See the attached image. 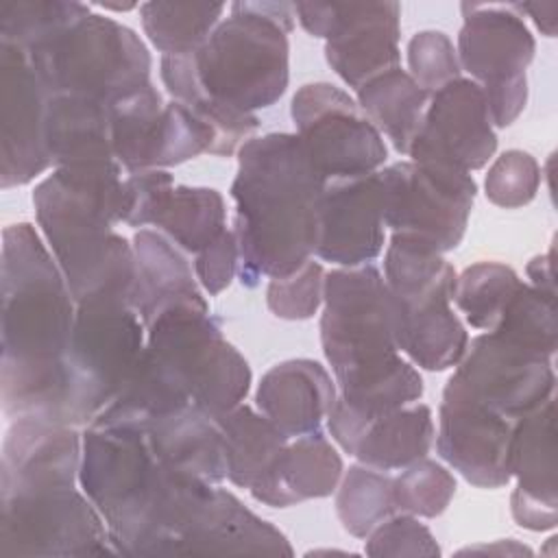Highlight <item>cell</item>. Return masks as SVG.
Returning <instances> with one entry per match:
<instances>
[{
    "label": "cell",
    "mask_w": 558,
    "mask_h": 558,
    "mask_svg": "<svg viewBox=\"0 0 558 558\" xmlns=\"http://www.w3.org/2000/svg\"><path fill=\"white\" fill-rule=\"evenodd\" d=\"M133 253L135 283L131 305L144 325L170 305L203 299L183 251L161 231L140 229L133 235Z\"/></svg>",
    "instance_id": "27"
},
{
    "label": "cell",
    "mask_w": 558,
    "mask_h": 558,
    "mask_svg": "<svg viewBox=\"0 0 558 558\" xmlns=\"http://www.w3.org/2000/svg\"><path fill=\"white\" fill-rule=\"evenodd\" d=\"M238 242L231 229H225L211 244L196 253L194 272L198 283L211 296L220 294L238 275Z\"/></svg>",
    "instance_id": "45"
},
{
    "label": "cell",
    "mask_w": 558,
    "mask_h": 558,
    "mask_svg": "<svg viewBox=\"0 0 558 558\" xmlns=\"http://www.w3.org/2000/svg\"><path fill=\"white\" fill-rule=\"evenodd\" d=\"M338 399V386L323 364L307 357L268 368L257 386V410L288 438L318 432Z\"/></svg>",
    "instance_id": "23"
},
{
    "label": "cell",
    "mask_w": 558,
    "mask_h": 558,
    "mask_svg": "<svg viewBox=\"0 0 558 558\" xmlns=\"http://www.w3.org/2000/svg\"><path fill=\"white\" fill-rule=\"evenodd\" d=\"M342 477V458L318 429L290 438L275 466L253 488V499L288 508L305 499L329 497Z\"/></svg>",
    "instance_id": "25"
},
{
    "label": "cell",
    "mask_w": 558,
    "mask_h": 558,
    "mask_svg": "<svg viewBox=\"0 0 558 558\" xmlns=\"http://www.w3.org/2000/svg\"><path fill=\"white\" fill-rule=\"evenodd\" d=\"M146 344V327L126 299L76 303L65 355V425H89L126 386Z\"/></svg>",
    "instance_id": "9"
},
{
    "label": "cell",
    "mask_w": 558,
    "mask_h": 558,
    "mask_svg": "<svg viewBox=\"0 0 558 558\" xmlns=\"http://www.w3.org/2000/svg\"><path fill=\"white\" fill-rule=\"evenodd\" d=\"M336 512L351 536L366 538L384 519L397 512L392 475L366 464L349 466L338 488Z\"/></svg>",
    "instance_id": "36"
},
{
    "label": "cell",
    "mask_w": 558,
    "mask_h": 558,
    "mask_svg": "<svg viewBox=\"0 0 558 558\" xmlns=\"http://www.w3.org/2000/svg\"><path fill=\"white\" fill-rule=\"evenodd\" d=\"M78 484L102 514L116 556H170L216 486L163 464L142 421L109 410L85 425Z\"/></svg>",
    "instance_id": "2"
},
{
    "label": "cell",
    "mask_w": 558,
    "mask_h": 558,
    "mask_svg": "<svg viewBox=\"0 0 558 558\" xmlns=\"http://www.w3.org/2000/svg\"><path fill=\"white\" fill-rule=\"evenodd\" d=\"M124 225H153L196 255L227 229V209L218 190L177 185L172 174L153 168L124 179Z\"/></svg>",
    "instance_id": "17"
},
{
    "label": "cell",
    "mask_w": 558,
    "mask_h": 558,
    "mask_svg": "<svg viewBox=\"0 0 558 558\" xmlns=\"http://www.w3.org/2000/svg\"><path fill=\"white\" fill-rule=\"evenodd\" d=\"M76 301L28 222L2 231V410L65 425V355Z\"/></svg>",
    "instance_id": "1"
},
{
    "label": "cell",
    "mask_w": 558,
    "mask_h": 558,
    "mask_svg": "<svg viewBox=\"0 0 558 558\" xmlns=\"http://www.w3.org/2000/svg\"><path fill=\"white\" fill-rule=\"evenodd\" d=\"M510 473L517 477V488L510 497L514 521L532 532L554 530L558 523L556 397L517 418Z\"/></svg>",
    "instance_id": "21"
},
{
    "label": "cell",
    "mask_w": 558,
    "mask_h": 558,
    "mask_svg": "<svg viewBox=\"0 0 558 558\" xmlns=\"http://www.w3.org/2000/svg\"><path fill=\"white\" fill-rule=\"evenodd\" d=\"M296 137L325 181L377 172L388 148L360 105L331 83L303 85L290 107Z\"/></svg>",
    "instance_id": "12"
},
{
    "label": "cell",
    "mask_w": 558,
    "mask_h": 558,
    "mask_svg": "<svg viewBox=\"0 0 558 558\" xmlns=\"http://www.w3.org/2000/svg\"><path fill=\"white\" fill-rule=\"evenodd\" d=\"M48 94L28 54L0 41V185H26L52 161L46 148Z\"/></svg>",
    "instance_id": "18"
},
{
    "label": "cell",
    "mask_w": 558,
    "mask_h": 558,
    "mask_svg": "<svg viewBox=\"0 0 558 558\" xmlns=\"http://www.w3.org/2000/svg\"><path fill=\"white\" fill-rule=\"evenodd\" d=\"M458 61L482 87L493 126H510L527 102L534 37L514 4H462Z\"/></svg>",
    "instance_id": "11"
},
{
    "label": "cell",
    "mask_w": 558,
    "mask_h": 558,
    "mask_svg": "<svg viewBox=\"0 0 558 558\" xmlns=\"http://www.w3.org/2000/svg\"><path fill=\"white\" fill-rule=\"evenodd\" d=\"M410 76L427 94L460 78V61L451 39L440 31H421L408 44Z\"/></svg>",
    "instance_id": "43"
},
{
    "label": "cell",
    "mask_w": 558,
    "mask_h": 558,
    "mask_svg": "<svg viewBox=\"0 0 558 558\" xmlns=\"http://www.w3.org/2000/svg\"><path fill=\"white\" fill-rule=\"evenodd\" d=\"M541 185V168L536 159L525 150L501 153L484 179L486 198L506 209H517L527 205Z\"/></svg>",
    "instance_id": "41"
},
{
    "label": "cell",
    "mask_w": 558,
    "mask_h": 558,
    "mask_svg": "<svg viewBox=\"0 0 558 558\" xmlns=\"http://www.w3.org/2000/svg\"><path fill=\"white\" fill-rule=\"evenodd\" d=\"M451 375L473 397L517 421L556 397L554 357L523 349L493 331L469 340Z\"/></svg>",
    "instance_id": "16"
},
{
    "label": "cell",
    "mask_w": 558,
    "mask_h": 558,
    "mask_svg": "<svg viewBox=\"0 0 558 558\" xmlns=\"http://www.w3.org/2000/svg\"><path fill=\"white\" fill-rule=\"evenodd\" d=\"M451 301L453 288H440L414 303H397L399 351L425 371H447L456 366L469 344V333L453 314Z\"/></svg>",
    "instance_id": "26"
},
{
    "label": "cell",
    "mask_w": 558,
    "mask_h": 558,
    "mask_svg": "<svg viewBox=\"0 0 558 558\" xmlns=\"http://www.w3.org/2000/svg\"><path fill=\"white\" fill-rule=\"evenodd\" d=\"M163 98L153 83L109 107L113 159L129 172L153 170V148L163 113Z\"/></svg>",
    "instance_id": "33"
},
{
    "label": "cell",
    "mask_w": 558,
    "mask_h": 558,
    "mask_svg": "<svg viewBox=\"0 0 558 558\" xmlns=\"http://www.w3.org/2000/svg\"><path fill=\"white\" fill-rule=\"evenodd\" d=\"M514 423L449 377L438 408L436 449L469 484L501 488L512 480Z\"/></svg>",
    "instance_id": "15"
},
{
    "label": "cell",
    "mask_w": 558,
    "mask_h": 558,
    "mask_svg": "<svg viewBox=\"0 0 558 558\" xmlns=\"http://www.w3.org/2000/svg\"><path fill=\"white\" fill-rule=\"evenodd\" d=\"M33 205L74 301L116 296L131 303L135 253L113 231V225L124 222L122 166L105 161L54 168L35 187Z\"/></svg>",
    "instance_id": "6"
},
{
    "label": "cell",
    "mask_w": 558,
    "mask_h": 558,
    "mask_svg": "<svg viewBox=\"0 0 558 558\" xmlns=\"http://www.w3.org/2000/svg\"><path fill=\"white\" fill-rule=\"evenodd\" d=\"M0 488V556L116 554L102 514L76 482Z\"/></svg>",
    "instance_id": "10"
},
{
    "label": "cell",
    "mask_w": 558,
    "mask_h": 558,
    "mask_svg": "<svg viewBox=\"0 0 558 558\" xmlns=\"http://www.w3.org/2000/svg\"><path fill=\"white\" fill-rule=\"evenodd\" d=\"M44 131L54 168L116 161L107 105L74 96H48Z\"/></svg>",
    "instance_id": "28"
},
{
    "label": "cell",
    "mask_w": 558,
    "mask_h": 558,
    "mask_svg": "<svg viewBox=\"0 0 558 558\" xmlns=\"http://www.w3.org/2000/svg\"><path fill=\"white\" fill-rule=\"evenodd\" d=\"M325 270L320 262L310 259L296 272L270 279L266 290L268 310L283 320H307L323 305Z\"/></svg>",
    "instance_id": "42"
},
{
    "label": "cell",
    "mask_w": 558,
    "mask_h": 558,
    "mask_svg": "<svg viewBox=\"0 0 558 558\" xmlns=\"http://www.w3.org/2000/svg\"><path fill=\"white\" fill-rule=\"evenodd\" d=\"M493 333L523 349L554 357L558 333L556 294L523 283L508 303Z\"/></svg>",
    "instance_id": "37"
},
{
    "label": "cell",
    "mask_w": 558,
    "mask_h": 558,
    "mask_svg": "<svg viewBox=\"0 0 558 558\" xmlns=\"http://www.w3.org/2000/svg\"><path fill=\"white\" fill-rule=\"evenodd\" d=\"M301 26L325 39V59L353 89L399 68L401 4L294 2Z\"/></svg>",
    "instance_id": "14"
},
{
    "label": "cell",
    "mask_w": 558,
    "mask_h": 558,
    "mask_svg": "<svg viewBox=\"0 0 558 558\" xmlns=\"http://www.w3.org/2000/svg\"><path fill=\"white\" fill-rule=\"evenodd\" d=\"M137 421H142L150 447L159 460L170 469L209 484H220L227 480V458L220 427L216 418L205 414L194 403Z\"/></svg>",
    "instance_id": "24"
},
{
    "label": "cell",
    "mask_w": 558,
    "mask_h": 558,
    "mask_svg": "<svg viewBox=\"0 0 558 558\" xmlns=\"http://www.w3.org/2000/svg\"><path fill=\"white\" fill-rule=\"evenodd\" d=\"M434 418L425 403H410L366 423L353 456L379 471H401L434 445Z\"/></svg>",
    "instance_id": "29"
},
{
    "label": "cell",
    "mask_w": 558,
    "mask_h": 558,
    "mask_svg": "<svg viewBox=\"0 0 558 558\" xmlns=\"http://www.w3.org/2000/svg\"><path fill=\"white\" fill-rule=\"evenodd\" d=\"M24 52L48 96H74L111 107L150 83V52L135 31L92 11Z\"/></svg>",
    "instance_id": "8"
},
{
    "label": "cell",
    "mask_w": 558,
    "mask_h": 558,
    "mask_svg": "<svg viewBox=\"0 0 558 558\" xmlns=\"http://www.w3.org/2000/svg\"><path fill=\"white\" fill-rule=\"evenodd\" d=\"M87 9L68 0H4L0 2V41L31 50Z\"/></svg>",
    "instance_id": "38"
},
{
    "label": "cell",
    "mask_w": 558,
    "mask_h": 558,
    "mask_svg": "<svg viewBox=\"0 0 558 558\" xmlns=\"http://www.w3.org/2000/svg\"><path fill=\"white\" fill-rule=\"evenodd\" d=\"M456 270L429 240L395 231L384 257V279L397 299L408 305L434 290L453 288Z\"/></svg>",
    "instance_id": "32"
},
{
    "label": "cell",
    "mask_w": 558,
    "mask_h": 558,
    "mask_svg": "<svg viewBox=\"0 0 558 558\" xmlns=\"http://www.w3.org/2000/svg\"><path fill=\"white\" fill-rule=\"evenodd\" d=\"M227 458V480L240 488H253L275 466L288 445V436L262 412L240 403L216 418Z\"/></svg>",
    "instance_id": "30"
},
{
    "label": "cell",
    "mask_w": 558,
    "mask_h": 558,
    "mask_svg": "<svg viewBox=\"0 0 558 558\" xmlns=\"http://www.w3.org/2000/svg\"><path fill=\"white\" fill-rule=\"evenodd\" d=\"M214 131L183 102L170 100L163 105L150 166L166 170L203 153L214 155Z\"/></svg>",
    "instance_id": "40"
},
{
    "label": "cell",
    "mask_w": 558,
    "mask_h": 558,
    "mask_svg": "<svg viewBox=\"0 0 558 558\" xmlns=\"http://www.w3.org/2000/svg\"><path fill=\"white\" fill-rule=\"evenodd\" d=\"M527 277H530V286L551 292L556 294L554 288V264H551V253L547 255H538L527 264Z\"/></svg>",
    "instance_id": "47"
},
{
    "label": "cell",
    "mask_w": 558,
    "mask_h": 558,
    "mask_svg": "<svg viewBox=\"0 0 558 558\" xmlns=\"http://www.w3.org/2000/svg\"><path fill=\"white\" fill-rule=\"evenodd\" d=\"M514 9L519 13H527L534 20V24L541 28L543 35L554 37V33H556V13H558V4L556 2H549V4L521 2V4H514Z\"/></svg>",
    "instance_id": "46"
},
{
    "label": "cell",
    "mask_w": 558,
    "mask_h": 558,
    "mask_svg": "<svg viewBox=\"0 0 558 558\" xmlns=\"http://www.w3.org/2000/svg\"><path fill=\"white\" fill-rule=\"evenodd\" d=\"M294 2H233L229 17L190 54L196 87L216 102L253 113L288 89Z\"/></svg>",
    "instance_id": "7"
},
{
    "label": "cell",
    "mask_w": 558,
    "mask_h": 558,
    "mask_svg": "<svg viewBox=\"0 0 558 558\" xmlns=\"http://www.w3.org/2000/svg\"><path fill=\"white\" fill-rule=\"evenodd\" d=\"M379 177L384 222L392 233H414L442 253L462 242L477 194V183L469 172L410 159L379 170Z\"/></svg>",
    "instance_id": "13"
},
{
    "label": "cell",
    "mask_w": 558,
    "mask_h": 558,
    "mask_svg": "<svg viewBox=\"0 0 558 558\" xmlns=\"http://www.w3.org/2000/svg\"><path fill=\"white\" fill-rule=\"evenodd\" d=\"M456 495V477L438 462L421 458L392 477L397 512L434 519L442 514Z\"/></svg>",
    "instance_id": "39"
},
{
    "label": "cell",
    "mask_w": 558,
    "mask_h": 558,
    "mask_svg": "<svg viewBox=\"0 0 558 558\" xmlns=\"http://www.w3.org/2000/svg\"><path fill=\"white\" fill-rule=\"evenodd\" d=\"M399 307L373 266L333 268L325 275L320 342L338 399L366 421L423 397L421 373L401 357Z\"/></svg>",
    "instance_id": "4"
},
{
    "label": "cell",
    "mask_w": 558,
    "mask_h": 558,
    "mask_svg": "<svg viewBox=\"0 0 558 558\" xmlns=\"http://www.w3.org/2000/svg\"><path fill=\"white\" fill-rule=\"evenodd\" d=\"M460 554H501V556H504V554H506V556L525 554V556H530L532 549L525 547V545H521V543H517V541H497V543H493V545L466 547V549H462Z\"/></svg>",
    "instance_id": "48"
},
{
    "label": "cell",
    "mask_w": 558,
    "mask_h": 558,
    "mask_svg": "<svg viewBox=\"0 0 558 558\" xmlns=\"http://www.w3.org/2000/svg\"><path fill=\"white\" fill-rule=\"evenodd\" d=\"M523 281L499 262H477L456 277L453 303L466 323L482 331H493Z\"/></svg>",
    "instance_id": "35"
},
{
    "label": "cell",
    "mask_w": 558,
    "mask_h": 558,
    "mask_svg": "<svg viewBox=\"0 0 558 558\" xmlns=\"http://www.w3.org/2000/svg\"><path fill=\"white\" fill-rule=\"evenodd\" d=\"M214 554H272L292 556L283 532L251 512L242 501L216 484L190 517L172 556H214Z\"/></svg>",
    "instance_id": "22"
},
{
    "label": "cell",
    "mask_w": 558,
    "mask_h": 558,
    "mask_svg": "<svg viewBox=\"0 0 558 558\" xmlns=\"http://www.w3.org/2000/svg\"><path fill=\"white\" fill-rule=\"evenodd\" d=\"M100 7H102V9H111V11H131V9H135L137 4H133V2H129V4H111V2H102Z\"/></svg>",
    "instance_id": "49"
},
{
    "label": "cell",
    "mask_w": 558,
    "mask_h": 558,
    "mask_svg": "<svg viewBox=\"0 0 558 558\" xmlns=\"http://www.w3.org/2000/svg\"><path fill=\"white\" fill-rule=\"evenodd\" d=\"M497 148L482 87L471 78H456L429 96L423 122L408 155L418 163H440L480 170Z\"/></svg>",
    "instance_id": "19"
},
{
    "label": "cell",
    "mask_w": 558,
    "mask_h": 558,
    "mask_svg": "<svg viewBox=\"0 0 558 558\" xmlns=\"http://www.w3.org/2000/svg\"><path fill=\"white\" fill-rule=\"evenodd\" d=\"M384 185L379 170L327 181L318 207L316 257L355 268L371 264L384 248Z\"/></svg>",
    "instance_id": "20"
},
{
    "label": "cell",
    "mask_w": 558,
    "mask_h": 558,
    "mask_svg": "<svg viewBox=\"0 0 558 558\" xmlns=\"http://www.w3.org/2000/svg\"><path fill=\"white\" fill-rule=\"evenodd\" d=\"M220 2H144L140 4L142 28L163 57L196 52L225 13Z\"/></svg>",
    "instance_id": "34"
},
{
    "label": "cell",
    "mask_w": 558,
    "mask_h": 558,
    "mask_svg": "<svg viewBox=\"0 0 558 558\" xmlns=\"http://www.w3.org/2000/svg\"><path fill=\"white\" fill-rule=\"evenodd\" d=\"M366 556H438L440 547L414 514L395 512L366 536Z\"/></svg>",
    "instance_id": "44"
},
{
    "label": "cell",
    "mask_w": 558,
    "mask_h": 558,
    "mask_svg": "<svg viewBox=\"0 0 558 558\" xmlns=\"http://www.w3.org/2000/svg\"><path fill=\"white\" fill-rule=\"evenodd\" d=\"M325 185L296 133H268L240 146L231 231L244 288H257L262 277H288L312 259Z\"/></svg>",
    "instance_id": "3"
},
{
    "label": "cell",
    "mask_w": 558,
    "mask_h": 558,
    "mask_svg": "<svg viewBox=\"0 0 558 558\" xmlns=\"http://www.w3.org/2000/svg\"><path fill=\"white\" fill-rule=\"evenodd\" d=\"M355 92L357 105L366 118L392 142L397 153L408 155L432 94L421 89L401 68L371 78Z\"/></svg>",
    "instance_id": "31"
},
{
    "label": "cell",
    "mask_w": 558,
    "mask_h": 558,
    "mask_svg": "<svg viewBox=\"0 0 558 558\" xmlns=\"http://www.w3.org/2000/svg\"><path fill=\"white\" fill-rule=\"evenodd\" d=\"M144 327L142 357L124 390L105 410L146 418L194 403L220 418L244 401L251 366L222 338L205 299L170 305Z\"/></svg>",
    "instance_id": "5"
}]
</instances>
